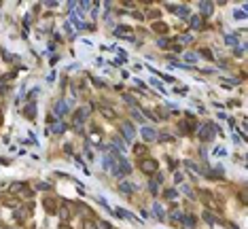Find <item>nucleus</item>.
I'll return each instance as SVG.
<instances>
[{"instance_id":"obj_14","label":"nucleus","mask_w":248,"mask_h":229,"mask_svg":"<svg viewBox=\"0 0 248 229\" xmlns=\"http://www.w3.org/2000/svg\"><path fill=\"white\" fill-rule=\"evenodd\" d=\"M38 189H40V191H49L51 187H49V185H45V182H40V185H38Z\"/></svg>"},{"instance_id":"obj_11","label":"nucleus","mask_w":248,"mask_h":229,"mask_svg":"<svg viewBox=\"0 0 248 229\" xmlns=\"http://www.w3.org/2000/svg\"><path fill=\"white\" fill-rule=\"evenodd\" d=\"M134 151H136V155H142V153H144V151H146V149H144V146H136V149H134Z\"/></svg>"},{"instance_id":"obj_6","label":"nucleus","mask_w":248,"mask_h":229,"mask_svg":"<svg viewBox=\"0 0 248 229\" xmlns=\"http://www.w3.org/2000/svg\"><path fill=\"white\" fill-rule=\"evenodd\" d=\"M55 115H66V104H64V102H57V104H55Z\"/></svg>"},{"instance_id":"obj_5","label":"nucleus","mask_w":248,"mask_h":229,"mask_svg":"<svg viewBox=\"0 0 248 229\" xmlns=\"http://www.w3.org/2000/svg\"><path fill=\"white\" fill-rule=\"evenodd\" d=\"M200 7H201V13H204V15H210V13H212V2H201Z\"/></svg>"},{"instance_id":"obj_4","label":"nucleus","mask_w":248,"mask_h":229,"mask_svg":"<svg viewBox=\"0 0 248 229\" xmlns=\"http://www.w3.org/2000/svg\"><path fill=\"white\" fill-rule=\"evenodd\" d=\"M142 136H144V140H155V138H157V134H155L151 127H144V130H142Z\"/></svg>"},{"instance_id":"obj_3","label":"nucleus","mask_w":248,"mask_h":229,"mask_svg":"<svg viewBox=\"0 0 248 229\" xmlns=\"http://www.w3.org/2000/svg\"><path fill=\"white\" fill-rule=\"evenodd\" d=\"M121 132H123V136H125V140L131 142V138H134V127H131L130 123H123V125H121Z\"/></svg>"},{"instance_id":"obj_2","label":"nucleus","mask_w":248,"mask_h":229,"mask_svg":"<svg viewBox=\"0 0 248 229\" xmlns=\"http://www.w3.org/2000/svg\"><path fill=\"white\" fill-rule=\"evenodd\" d=\"M142 172H146V174H151V172H157V161L155 159H144L140 163Z\"/></svg>"},{"instance_id":"obj_10","label":"nucleus","mask_w":248,"mask_h":229,"mask_svg":"<svg viewBox=\"0 0 248 229\" xmlns=\"http://www.w3.org/2000/svg\"><path fill=\"white\" fill-rule=\"evenodd\" d=\"M185 223H187L189 227H193V225H195V218L193 217H185Z\"/></svg>"},{"instance_id":"obj_15","label":"nucleus","mask_w":248,"mask_h":229,"mask_svg":"<svg viewBox=\"0 0 248 229\" xmlns=\"http://www.w3.org/2000/svg\"><path fill=\"white\" fill-rule=\"evenodd\" d=\"M165 195H168L170 199H174V197H176V191H172V189H170V191H165Z\"/></svg>"},{"instance_id":"obj_8","label":"nucleus","mask_w":248,"mask_h":229,"mask_svg":"<svg viewBox=\"0 0 248 229\" xmlns=\"http://www.w3.org/2000/svg\"><path fill=\"white\" fill-rule=\"evenodd\" d=\"M115 34L123 36V34H131V30H130V28H125V25H121V28H117V30H115Z\"/></svg>"},{"instance_id":"obj_7","label":"nucleus","mask_w":248,"mask_h":229,"mask_svg":"<svg viewBox=\"0 0 248 229\" xmlns=\"http://www.w3.org/2000/svg\"><path fill=\"white\" fill-rule=\"evenodd\" d=\"M191 25L197 30V28H201V25H204V19H201V17H193V19H191Z\"/></svg>"},{"instance_id":"obj_9","label":"nucleus","mask_w":248,"mask_h":229,"mask_svg":"<svg viewBox=\"0 0 248 229\" xmlns=\"http://www.w3.org/2000/svg\"><path fill=\"white\" fill-rule=\"evenodd\" d=\"M121 191H125V193H130V191H134V187H131L130 182H123V185H121Z\"/></svg>"},{"instance_id":"obj_16","label":"nucleus","mask_w":248,"mask_h":229,"mask_svg":"<svg viewBox=\"0 0 248 229\" xmlns=\"http://www.w3.org/2000/svg\"><path fill=\"white\" fill-rule=\"evenodd\" d=\"M185 57H187V62H195V55H193V53H187Z\"/></svg>"},{"instance_id":"obj_13","label":"nucleus","mask_w":248,"mask_h":229,"mask_svg":"<svg viewBox=\"0 0 248 229\" xmlns=\"http://www.w3.org/2000/svg\"><path fill=\"white\" fill-rule=\"evenodd\" d=\"M85 229H98V227H95L91 221H85Z\"/></svg>"},{"instance_id":"obj_12","label":"nucleus","mask_w":248,"mask_h":229,"mask_svg":"<svg viewBox=\"0 0 248 229\" xmlns=\"http://www.w3.org/2000/svg\"><path fill=\"white\" fill-rule=\"evenodd\" d=\"M204 217H206V221H208V223H214V221H216V218H214L212 214H210V212H206V214H204Z\"/></svg>"},{"instance_id":"obj_1","label":"nucleus","mask_w":248,"mask_h":229,"mask_svg":"<svg viewBox=\"0 0 248 229\" xmlns=\"http://www.w3.org/2000/svg\"><path fill=\"white\" fill-rule=\"evenodd\" d=\"M212 134H214V125H212V123H206V125H201V127H200V138H201V140H210Z\"/></svg>"}]
</instances>
